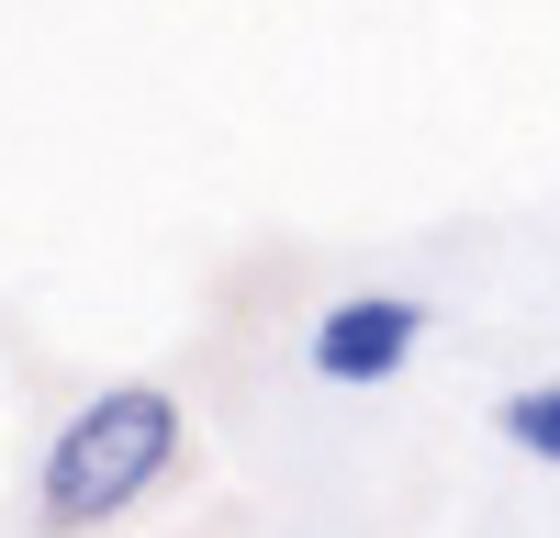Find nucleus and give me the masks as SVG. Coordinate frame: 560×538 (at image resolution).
Returning <instances> with one entry per match:
<instances>
[{
    "label": "nucleus",
    "instance_id": "1",
    "mask_svg": "<svg viewBox=\"0 0 560 538\" xmlns=\"http://www.w3.org/2000/svg\"><path fill=\"white\" fill-rule=\"evenodd\" d=\"M179 460V393L168 382H102L34 460V527H113L147 505Z\"/></svg>",
    "mask_w": 560,
    "mask_h": 538
},
{
    "label": "nucleus",
    "instance_id": "2",
    "mask_svg": "<svg viewBox=\"0 0 560 538\" xmlns=\"http://www.w3.org/2000/svg\"><path fill=\"white\" fill-rule=\"evenodd\" d=\"M415 348H427V303H415V292H337V303L314 314V337H303L314 382H337V393L404 382Z\"/></svg>",
    "mask_w": 560,
    "mask_h": 538
},
{
    "label": "nucleus",
    "instance_id": "3",
    "mask_svg": "<svg viewBox=\"0 0 560 538\" xmlns=\"http://www.w3.org/2000/svg\"><path fill=\"white\" fill-rule=\"evenodd\" d=\"M493 437L516 448V460H538V471H560V371L549 382H516L493 404Z\"/></svg>",
    "mask_w": 560,
    "mask_h": 538
}]
</instances>
